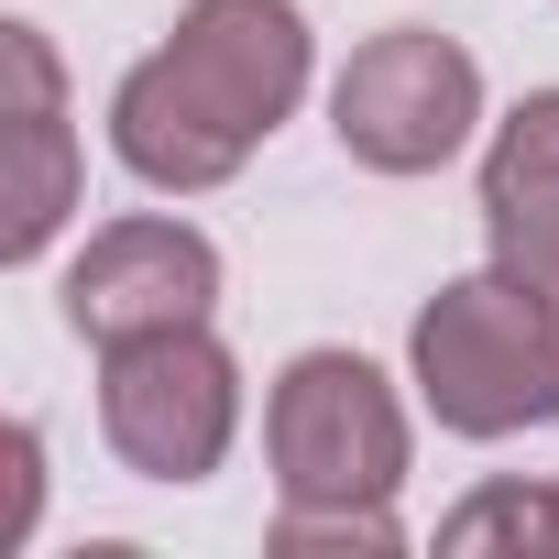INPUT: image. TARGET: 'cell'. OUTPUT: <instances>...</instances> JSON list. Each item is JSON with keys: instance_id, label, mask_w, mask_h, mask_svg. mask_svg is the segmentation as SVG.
<instances>
[{"instance_id": "1", "label": "cell", "mask_w": 559, "mask_h": 559, "mask_svg": "<svg viewBox=\"0 0 559 559\" xmlns=\"http://www.w3.org/2000/svg\"><path fill=\"white\" fill-rule=\"evenodd\" d=\"M308 99V12L297 0H187V23L110 88V154L198 198L252 165V143Z\"/></svg>"}, {"instance_id": "2", "label": "cell", "mask_w": 559, "mask_h": 559, "mask_svg": "<svg viewBox=\"0 0 559 559\" xmlns=\"http://www.w3.org/2000/svg\"><path fill=\"white\" fill-rule=\"evenodd\" d=\"M417 395L450 439H515V428H559V297L526 274H461L439 286L406 330Z\"/></svg>"}, {"instance_id": "3", "label": "cell", "mask_w": 559, "mask_h": 559, "mask_svg": "<svg viewBox=\"0 0 559 559\" xmlns=\"http://www.w3.org/2000/svg\"><path fill=\"white\" fill-rule=\"evenodd\" d=\"M286 504H395L406 483V406L362 352H297L263 406Z\"/></svg>"}, {"instance_id": "4", "label": "cell", "mask_w": 559, "mask_h": 559, "mask_svg": "<svg viewBox=\"0 0 559 559\" xmlns=\"http://www.w3.org/2000/svg\"><path fill=\"white\" fill-rule=\"evenodd\" d=\"M99 428L143 483H209L230 461V428H241V373L209 341V319L110 341L99 352Z\"/></svg>"}, {"instance_id": "5", "label": "cell", "mask_w": 559, "mask_h": 559, "mask_svg": "<svg viewBox=\"0 0 559 559\" xmlns=\"http://www.w3.org/2000/svg\"><path fill=\"white\" fill-rule=\"evenodd\" d=\"M472 121H483V67L450 45V34H373L352 67H341V88H330V132H341V154L352 165H373V176H428V165H450L461 143H472Z\"/></svg>"}, {"instance_id": "6", "label": "cell", "mask_w": 559, "mask_h": 559, "mask_svg": "<svg viewBox=\"0 0 559 559\" xmlns=\"http://www.w3.org/2000/svg\"><path fill=\"white\" fill-rule=\"evenodd\" d=\"M209 308H219V252L187 219H110L67 263V330L99 341V352L143 341V330H187Z\"/></svg>"}, {"instance_id": "7", "label": "cell", "mask_w": 559, "mask_h": 559, "mask_svg": "<svg viewBox=\"0 0 559 559\" xmlns=\"http://www.w3.org/2000/svg\"><path fill=\"white\" fill-rule=\"evenodd\" d=\"M0 78H12V110H0V143H12V176H0V263H45V241L78 209L67 78H56V45L34 23H0Z\"/></svg>"}, {"instance_id": "8", "label": "cell", "mask_w": 559, "mask_h": 559, "mask_svg": "<svg viewBox=\"0 0 559 559\" xmlns=\"http://www.w3.org/2000/svg\"><path fill=\"white\" fill-rule=\"evenodd\" d=\"M483 241L504 274L559 297V88H526L483 154Z\"/></svg>"}, {"instance_id": "9", "label": "cell", "mask_w": 559, "mask_h": 559, "mask_svg": "<svg viewBox=\"0 0 559 559\" xmlns=\"http://www.w3.org/2000/svg\"><path fill=\"white\" fill-rule=\"evenodd\" d=\"M439 548H450V559H483V548L559 559V493H548V483H483L472 504L439 515Z\"/></svg>"}, {"instance_id": "10", "label": "cell", "mask_w": 559, "mask_h": 559, "mask_svg": "<svg viewBox=\"0 0 559 559\" xmlns=\"http://www.w3.org/2000/svg\"><path fill=\"white\" fill-rule=\"evenodd\" d=\"M263 548H274V559H308V548H362V559H395V548H406V526H395L384 504H286Z\"/></svg>"}, {"instance_id": "11", "label": "cell", "mask_w": 559, "mask_h": 559, "mask_svg": "<svg viewBox=\"0 0 559 559\" xmlns=\"http://www.w3.org/2000/svg\"><path fill=\"white\" fill-rule=\"evenodd\" d=\"M34 504H45V439L12 417V428H0V548L34 537Z\"/></svg>"}]
</instances>
